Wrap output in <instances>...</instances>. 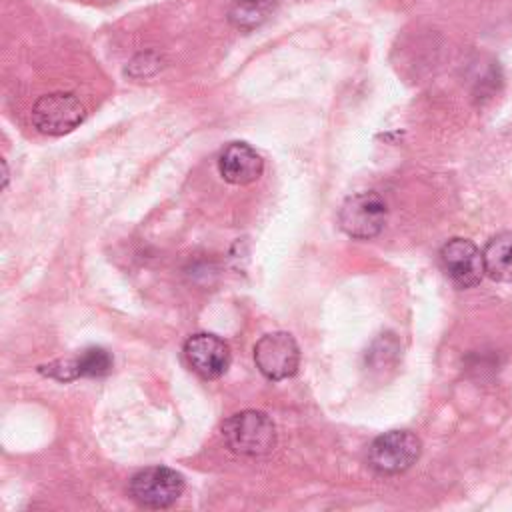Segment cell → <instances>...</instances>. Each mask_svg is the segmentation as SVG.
<instances>
[{
	"mask_svg": "<svg viewBox=\"0 0 512 512\" xmlns=\"http://www.w3.org/2000/svg\"><path fill=\"white\" fill-rule=\"evenodd\" d=\"M422 442L408 430H390L374 438L368 448V464L380 474H400L420 458Z\"/></svg>",
	"mask_w": 512,
	"mask_h": 512,
	"instance_id": "3",
	"label": "cell"
},
{
	"mask_svg": "<svg viewBox=\"0 0 512 512\" xmlns=\"http://www.w3.org/2000/svg\"><path fill=\"white\" fill-rule=\"evenodd\" d=\"M440 262L444 272L458 288H472L480 284L484 272V260L478 246L466 238H452L440 250Z\"/></svg>",
	"mask_w": 512,
	"mask_h": 512,
	"instance_id": "7",
	"label": "cell"
},
{
	"mask_svg": "<svg viewBox=\"0 0 512 512\" xmlns=\"http://www.w3.org/2000/svg\"><path fill=\"white\" fill-rule=\"evenodd\" d=\"M128 492L144 508H168L182 496L184 478L172 468L150 466L130 478Z\"/></svg>",
	"mask_w": 512,
	"mask_h": 512,
	"instance_id": "4",
	"label": "cell"
},
{
	"mask_svg": "<svg viewBox=\"0 0 512 512\" xmlns=\"http://www.w3.org/2000/svg\"><path fill=\"white\" fill-rule=\"evenodd\" d=\"M86 2H90V4H98V6H104V4H112V2H116V0H86Z\"/></svg>",
	"mask_w": 512,
	"mask_h": 512,
	"instance_id": "13",
	"label": "cell"
},
{
	"mask_svg": "<svg viewBox=\"0 0 512 512\" xmlns=\"http://www.w3.org/2000/svg\"><path fill=\"white\" fill-rule=\"evenodd\" d=\"M222 436L228 448L242 456H266L276 446L274 422L260 410L232 414L222 424Z\"/></svg>",
	"mask_w": 512,
	"mask_h": 512,
	"instance_id": "1",
	"label": "cell"
},
{
	"mask_svg": "<svg viewBox=\"0 0 512 512\" xmlns=\"http://www.w3.org/2000/svg\"><path fill=\"white\" fill-rule=\"evenodd\" d=\"M262 170L264 162L260 154L246 142L228 144L218 158L220 176L236 186H244L258 180Z\"/></svg>",
	"mask_w": 512,
	"mask_h": 512,
	"instance_id": "9",
	"label": "cell"
},
{
	"mask_svg": "<svg viewBox=\"0 0 512 512\" xmlns=\"http://www.w3.org/2000/svg\"><path fill=\"white\" fill-rule=\"evenodd\" d=\"M276 8V0H232L228 20L240 30H254L264 24Z\"/></svg>",
	"mask_w": 512,
	"mask_h": 512,
	"instance_id": "12",
	"label": "cell"
},
{
	"mask_svg": "<svg viewBox=\"0 0 512 512\" xmlns=\"http://www.w3.org/2000/svg\"><path fill=\"white\" fill-rule=\"evenodd\" d=\"M484 272L496 282H512V232H500L482 250Z\"/></svg>",
	"mask_w": 512,
	"mask_h": 512,
	"instance_id": "10",
	"label": "cell"
},
{
	"mask_svg": "<svg viewBox=\"0 0 512 512\" xmlns=\"http://www.w3.org/2000/svg\"><path fill=\"white\" fill-rule=\"evenodd\" d=\"M386 218V202L376 192H360L346 198L338 212L342 232L356 240H370L378 236L386 224Z\"/></svg>",
	"mask_w": 512,
	"mask_h": 512,
	"instance_id": "2",
	"label": "cell"
},
{
	"mask_svg": "<svg viewBox=\"0 0 512 512\" xmlns=\"http://www.w3.org/2000/svg\"><path fill=\"white\" fill-rule=\"evenodd\" d=\"M112 364H114V360L106 348L90 346V348L82 350L78 358L64 364L60 378L62 380H70V378H78V376L100 378L112 370Z\"/></svg>",
	"mask_w": 512,
	"mask_h": 512,
	"instance_id": "11",
	"label": "cell"
},
{
	"mask_svg": "<svg viewBox=\"0 0 512 512\" xmlns=\"http://www.w3.org/2000/svg\"><path fill=\"white\" fill-rule=\"evenodd\" d=\"M254 362L268 380H286L300 366V348L292 334L270 332L256 342Z\"/></svg>",
	"mask_w": 512,
	"mask_h": 512,
	"instance_id": "6",
	"label": "cell"
},
{
	"mask_svg": "<svg viewBox=\"0 0 512 512\" xmlns=\"http://www.w3.org/2000/svg\"><path fill=\"white\" fill-rule=\"evenodd\" d=\"M184 356L190 368L206 380L220 378L230 366L228 344L216 334H208V332L190 336L184 342Z\"/></svg>",
	"mask_w": 512,
	"mask_h": 512,
	"instance_id": "8",
	"label": "cell"
},
{
	"mask_svg": "<svg viewBox=\"0 0 512 512\" xmlns=\"http://www.w3.org/2000/svg\"><path fill=\"white\" fill-rule=\"evenodd\" d=\"M86 118L84 104L72 92H52L40 96L32 106V122L38 132L62 136L72 132Z\"/></svg>",
	"mask_w": 512,
	"mask_h": 512,
	"instance_id": "5",
	"label": "cell"
}]
</instances>
